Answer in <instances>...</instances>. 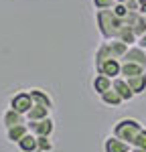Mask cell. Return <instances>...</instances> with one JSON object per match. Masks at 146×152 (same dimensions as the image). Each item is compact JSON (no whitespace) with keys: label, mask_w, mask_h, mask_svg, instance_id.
I'll use <instances>...</instances> for the list:
<instances>
[{"label":"cell","mask_w":146,"mask_h":152,"mask_svg":"<svg viewBox=\"0 0 146 152\" xmlns=\"http://www.w3.org/2000/svg\"><path fill=\"white\" fill-rule=\"evenodd\" d=\"M112 2H116V0H93V4H96L99 10H106V8H110V6H112Z\"/></svg>","instance_id":"cell-1"},{"label":"cell","mask_w":146,"mask_h":152,"mask_svg":"<svg viewBox=\"0 0 146 152\" xmlns=\"http://www.w3.org/2000/svg\"><path fill=\"white\" fill-rule=\"evenodd\" d=\"M140 45H142V47H146V33L140 37Z\"/></svg>","instance_id":"cell-2"},{"label":"cell","mask_w":146,"mask_h":152,"mask_svg":"<svg viewBox=\"0 0 146 152\" xmlns=\"http://www.w3.org/2000/svg\"><path fill=\"white\" fill-rule=\"evenodd\" d=\"M116 2H118V4H126L128 0H116Z\"/></svg>","instance_id":"cell-3"}]
</instances>
